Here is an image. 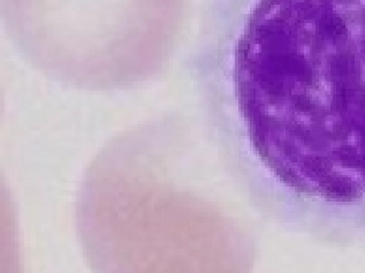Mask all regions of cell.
<instances>
[{
  "instance_id": "1",
  "label": "cell",
  "mask_w": 365,
  "mask_h": 273,
  "mask_svg": "<svg viewBox=\"0 0 365 273\" xmlns=\"http://www.w3.org/2000/svg\"><path fill=\"white\" fill-rule=\"evenodd\" d=\"M192 63L258 210L365 248V0H211Z\"/></svg>"
}]
</instances>
